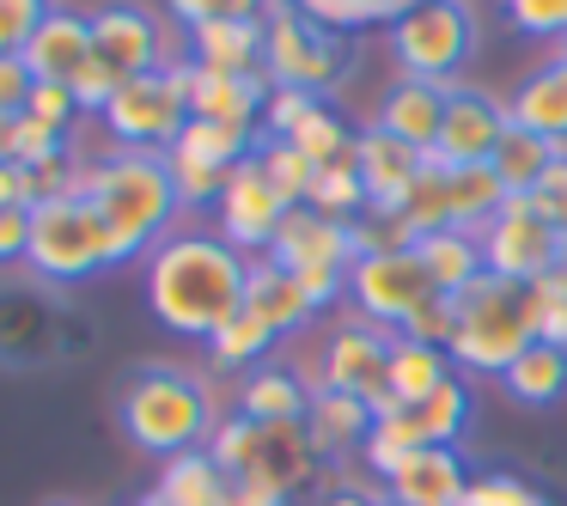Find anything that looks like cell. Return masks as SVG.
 <instances>
[{"label":"cell","mask_w":567,"mask_h":506,"mask_svg":"<svg viewBox=\"0 0 567 506\" xmlns=\"http://www.w3.org/2000/svg\"><path fill=\"white\" fill-rule=\"evenodd\" d=\"M245 281H250V257H238L208 226H177L141 262L147 311L184 342H208L220 323H233L245 311Z\"/></svg>","instance_id":"cell-1"},{"label":"cell","mask_w":567,"mask_h":506,"mask_svg":"<svg viewBox=\"0 0 567 506\" xmlns=\"http://www.w3.org/2000/svg\"><path fill=\"white\" fill-rule=\"evenodd\" d=\"M80 196L104 214V226L116 233L123 262H135V257L147 262V250L159 245V238H172L177 220H184V202H177V184H172L165 153L104 147L99 159L86 165Z\"/></svg>","instance_id":"cell-2"},{"label":"cell","mask_w":567,"mask_h":506,"mask_svg":"<svg viewBox=\"0 0 567 506\" xmlns=\"http://www.w3.org/2000/svg\"><path fill=\"white\" fill-rule=\"evenodd\" d=\"M116 421H123V433L153 457L202 452V445L214 440V427H220L208 384L177 372V366H141L135 379L123 384V396H116Z\"/></svg>","instance_id":"cell-3"},{"label":"cell","mask_w":567,"mask_h":506,"mask_svg":"<svg viewBox=\"0 0 567 506\" xmlns=\"http://www.w3.org/2000/svg\"><path fill=\"white\" fill-rule=\"evenodd\" d=\"M482 50L476 0H421L384 31L391 80H427V86H464V68Z\"/></svg>","instance_id":"cell-4"},{"label":"cell","mask_w":567,"mask_h":506,"mask_svg":"<svg viewBox=\"0 0 567 506\" xmlns=\"http://www.w3.org/2000/svg\"><path fill=\"white\" fill-rule=\"evenodd\" d=\"M25 269L50 287H80L99 275L123 269L116 233L104 226V214L86 196H55L43 208H31V257Z\"/></svg>","instance_id":"cell-5"},{"label":"cell","mask_w":567,"mask_h":506,"mask_svg":"<svg viewBox=\"0 0 567 506\" xmlns=\"http://www.w3.org/2000/svg\"><path fill=\"white\" fill-rule=\"evenodd\" d=\"M537 342L530 335V311H525V287L501 281V275H482L476 287L457 293V330H452V366L464 379H506L525 348Z\"/></svg>","instance_id":"cell-6"},{"label":"cell","mask_w":567,"mask_h":506,"mask_svg":"<svg viewBox=\"0 0 567 506\" xmlns=\"http://www.w3.org/2000/svg\"><path fill=\"white\" fill-rule=\"evenodd\" d=\"M262 31H269V50H262V74L269 86H293V92H311V99L330 104L336 92H348L360 55H354V38L342 31H323L318 19H306L299 7L275 0L262 13Z\"/></svg>","instance_id":"cell-7"},{"label":"cell","mask_w":567,"mask_h":506,"mask_svg":"<svg viewBox=\"0 0 567 506\" xmlns=\"http://www.w3.org/2000/svg\"><path fill=\"white\" fill-rule=\"evenodd\" d=\"M189 80H196L189 55L184 62L153 68V74H141V80H128V86L99 111V128L111 135V147L172 153V141L184 135V123H189Z\"/></svg>","instance_id":"cell-8"},{"label":"cell","mask_w":567,"mask_h":506,"mask_svg":"<svg viewBox=\"0 0 567 506\" xmlns=\"http://www.w3.org/2000/svg\"><path fill=\"white\" fill-rule=\"evenodd\" d=\"M275 262H281L287 275H299V287H306V299L323 311H336L348 299V275H354L360 250H354V226L330 220V214L318 208H293L281 220V233H275Z\"/></svg>","instance_id":"cell-9"},{"label":"cell","mask_w":567,"mask_h":506,"mask_svg":"<svg viewBox=\"0 0 567 506\" xmlns=\"http://www.w3.org/2000/svg\"><path fill=\"white\" fill-rule=\"evenodd\" d=\"M391 342H396L391 330H379V323L342 311L336 330L323 335V360H318V379L311 384H323V391H348V396H360L372 415H391V409H403L396 391H391V379H384V366H391Z\"/></svg>","instance_id":"cell-10"},{"label":"cell","mask_w":567,"mask_h":506,"mask_svg":"<svg viewBox=\"0 0 567 506\" xmlns=\"http://www.w3.org/2000/svg\"><path fill=\"white\" fill-rule=\"evenodd\" d=\"M476 238H482V262H488V275H501V281H513V287L543 281V275L561 269V257H567V238L543 220L530 196H506L501 214H494Z\"/></svg>","instance_id":"cell-11"},{"label":"cell","mask_w":567,"mask_h":506,"mask_svg":"<svg viewBox=\"0 0 567 506\" xmlns=\"http://www.w3.org/2000/svg\"><path fill=\"white\" fill-rule=\"evenodd\" d=\"M68 360V306L50 281H0V366Z\"/></svg>","instance_id":"cell-12"},{"label":"cell","mask_w":567,"mask_h":506,"mask_svg":"<svg viewBox=\"0 0 567 506\" xmlns=\"http://www.w3.org/2000/svg\"><path fill=\"white\" fill-rule=\"evenodd\" d=\"M172 19H159L141 0H111L92 13V62H104L116 80H141L165 62H184V50H172Z\"/></svg>","instance_id":"cell-13"},{"label":"cell","mask_w":567,"mask_h":506,"mask_svg":"<svg viewBox=\"0 0 567 506\" xmlns=\"http://www.w3.org/2000/svg\"><path fill=\"white\" fill-rule=\"evenodd\" d=\"M433 299V281L421 269L415 250H379V257H360L354 275H348V311L379 330L403 335V323L415 318Z\"/></svg>","instance_id":"cell-14"},{"label":"cell","mask_w":567,"mask_h":506,"mask_svg":"<svg viewBox=\"0 0 567 506\" xmlns=\"http://www.w3.org/2000/svg\"><path fill=\"white\" fill-rule=\"evenodd\" d=\"M287 214L293 208L269 189V177L257 172V159H245L233 172V184H226V196L214 202V233H220L238 257H269Z\"/></svg>","instance_id":"cell-15"},{"label":"cell","mask_w":567,"mask_h":506,"mask_svg":"<svg viewBox=\"0 0 567 506\" xmlns=\"http://www.w3.org/2000/svg\"><path fill=\"white\" fill-rule=\"evenodd\" d=\"M506 123H513L506 99H494L482 86H445V123H440L433 153L445 165H488L501 135H506Z\"/></svg>","instance_id":"cell-16"},{"label":"cell","mask_w":567,"mask_h":506,"mask_svg":"<svg viewBox=\"0 0 567 506\" xmlns=\"http://www.w3.org/2000/svg\"><path fill=\"white\" fill-rule=\"evenodd\" d=\"M238 476H262L281 494H293V500L311 494L323 482V457L311 445L306 421H257V440H250V457Z\"/></svg>","instance_id":"cell-17"},{"label":"cell","mask_w":567,"mask_h":506,"mask_svg":"<svg viewBox=\"0 0 567 506\" xmlns=\"http://www.w3.org/2000/svg\"><path fill=\"white\" fill-rule=\"evenodd\" d=\"M391 506H457L470 488V464L457 445H421L396 476L379 482Z\"/></svg>","instance_id":"cell-18"},{"label":"cell","mask_w":567,"mask_h":506,"mask_svg":"<svg viewBox=\"0 0 567 506\" xmlns=\"http://www.w3.org/2000/svg\"><path fill=\"white\" fill-rule=\"evenodd\" d=\"M354 165H360V184H367V202H372V208L403 214L409 189H415V177H421V153L403 147L396 135H384V128L360 123V135H354Z\"/></svg>","instance_id":"cell-19"},{"label":"cell","mask_w":567,"mask_h":506,"mask_svg":"<svg viewBox=\"0 0 567 506\" xmlns=\"http://www.w3.org/2000/svg\"><path fill=\"white\" fill-rule=\"evenodd\" d=\"M367 123L384 128V135H396L415 153H433L440 123H445V86H427V80H391V86L379 92V104H372Z\"/></svg>","instance_id":"cell-20"},{"label":"cell","mask_w":567,"mask_h":506,"mask_svg":"<svg viewBox=\"0 0 567 506\" xmlns=\"http://www.w3.org/2000/svg\"><path fill=\"white\" fill-rule=\"evenodd\" d=\"M262 104H269V74H202L196 68V80H189V116H202V123L262 135Z\"/></svg>","instance_id":"cell-21"},{"label":"cell","mask_w":567,"mask_h":506,"mask_svg":"<svg viewBox=\"0 0 567 506\" xmlns=\"http://www.w3.org/2000/svg\"><path fill=\"white\" fill-rule=\"evenodd\" d=\"M269 31L262 19H214L202 31H184V55L202 74H262Z\"/></svg>","instance_id":"cell-22"},{"label":"cell","mask_w":567,"mask_h":506,"mask_svg":"<svg viewBox=\"0 0 567 506\" xmlns=\"http://www.w3.org/2000/svg\"><path fill=\"white\" fill-rule=\"evenodd\" d=\"M92 62V13H74V7H55L38 25V38L25 43V68L38 80H55V86H74V74Z\"/></svg>","instance_id":"cell-23"},{"label":"cell","mask_w":567,"mask_h":506,"mask_svg":"<svg viewBox=\"0 0 567 506\" xmlns=\"http://www.w3.org/2000/svg\"><path fill=\"white\" fill-rule=\"evenodd\" d=\"M506 116H513V128H530V135H543L549 147H567V68L555 62V55L537 62L513 92H506Z\"/></svg>","instance_id":"cell-24"},{"label":"cell","mask_w":567,"mask_h":506,"mask_svg":"<svg viewBox=\"0 0 567 506\" xmlns=\"http://www.w3.org/2000/svg\"><path fill=\"white\" fill-rule=\"evenodd\" d=\"M245 306L269 323L275 335H299L306 323H318V306L306 299L299 275H287L275 257H250V281H245Z\"/></svg>","instance_id":"cell-25"},{"label":"cell","mask_w":567,"mask_h":506,"mask_svg":"<svg viewBox=\"0 0 567 506\" xmlns=\"http://www.w3.org/2000/svg\"><path fill=\"white\" fill-rule=\"evenodd\" d=\"M306 433L318 445L323 464H342L348 452H367V433H372V409L348 391H311V409H306Z\"/></svg>","instance_id":"cell-26"},{"label":"cell","mask_w":567,"mask_h":506,"mask_svg":"<svg viewBox=\"0 0 567 506\" xmlns=\"http://www.w3.org/2000/svg\"><path fill=\"white\" fill-rule=\"evenodd\" d=\"M311 391H318V384L299 379L293 366L262 360L257 372H245V379H238V415H250V421H306Z\"/></svg>","instance_id":"cell-27"},{"label":"cell","mask_w":567,"mask_h":506,"mask_svg":"<svg viewBox=\"0 0 567 506\" xmlns=\"http://www.w3.org/2000/svg\"><path fill=\"white\" fill-rule=\"evenodd\" d=\"M415 257H421V269H427L433 293H445V299H457L464 287H476L482 275H488L476 233H421L415 238Z\"/></svg>","instance_id":"cell-28"},{"label":"cell","mask_w":567,"mask_h":506,"mask_svg":"<svg viewBox=\"0 0 567 506\" xmlns=\"http://www.w3.org/2000/svg\"><path fill=\"white\" fill-rule=\"evenodd\" d=\"M501 391L513 396L518 409H555V403H567V348L530 342L525 354L506 366Z\"/></svg>","instance_id":"cell-29"},{"label":"cell","mask_w":567,"mask_h":506,"mask_svg":"<svg viewBox=\"0 0 567 506\" xmlns=\"http://www.w3.org/2000/svg\"><path fill=\"white\" fill-rule=\"evenodd\" d=\"M452 354L445 348H433V342H415V335H396L391 342V366H384V379H391V391H396V403L403 409H415V403H427L433 391H440L445 379H452Z\"/></svg>","instance_id":"cell-30"},{"label":"cell","mask_w":567,"mask_h":506,"mask_svg":"<svg viewBox=\"0 0 567 506\" xmlns=\"http://www.w3.org/2000/svg\"><path fill=\"white\" fill-rule=\"evenodd\" d=\"M226 488H233V476H226L220 464H214V452L202 445V452H184V457H165L159 464V500L165 506H226Z\"/></svg>","instance_id":"cell-31"},{"label":"cell","mask_w":567,"mask_h":506,"mask_svg":"<svg viewBox=\"0 0 567 506\" xmlns=\"http://www.w3.org/2000/svg\"><path fill=\"white\" fill-rule=\"evenodd\" d=\"M306 19H318L323 31H342V38H367V31H391L403 13H415L421 0H287Z\"/></svg>","instance_id":"cell-32"},{"label":"cell","mask_w":567,"mask_h":506,"mask_svg":"<svg viewBox=\"0 0 567 506\" xmlns=\"http://www.w3.org/2000/svg\"><path fill=\"white\" fill-rule=\"evenodd\" d=\"M257 141L262 135H250V128H226V123H202V116H189L184 135L172 141V153L177 159L208 165V172H238V165L257 153Z\"/></svg>","instance_id":"cell-33"},{"label":"cell","mask_w":567,"mask_h":506,"mask_svg":"<svg viewBox=\"0 0 567 506\" xmlns=\"http://www.w3.org/2000/svg\"><path fill=\"white\" fill-rule=\"evenodd\" d=\"M555 153L561 147H549L543 135H530V128H513L506 123V135H501V147H494V177H501V189L506 196H530V189L543 184V172L555 165Z\"/></svg>","instance_id":"cell-34"},{"label":"cell","mask_w":567,"mask_h":506,"mask_svg":"<svg viewBox=\"0 0 567 506\" xmlns=\"http://www.w3.org/2000/svg\"><path fill=\"white\" fill-rule=\"evenodd\" d=\"M427 445V427H421V415L415 409H391V415H372V433H367V469L372 476H396V469L409 464V457Z\"/></svg>","instance_id":"cell-35"},{"label":"cell","mask_w":567,"mask_h":506,"mask_svg":"<svg viewBox=\"0 0 567 506\" xmlns=\"http://www.w3.org/2000/svg\"><path fill=\"white\" fill-rule=\"evenodd\" d=\"M275 342H281V335H275L269 323L245 306L233 323H220V330L208 335V360H214V372H257L262 360H269Z\"/></svg>","instance_id":"cell-36"},{"label":"cell","mask_w":567,"mask_h":506,"mask_svg":"<svg viewBox=\"0 0 567 506\" xmlns=\"http://www.w3.org/2000/svg\"><path fill=\"white\" fill-rule=\"evenodd\" d=\"M415 415H421V427H427V445H464L470 421H476V384H470L464 372H452L427 403H415Z\"/></svg>","instance_id":"cell-37"},{"label":"cell","mask_w":567,"mask_h":506,"mask_svg":"<svg viewBox=\"0 0 567 506\" xmlns=\"http://www.w3.org/2000/svg\"><path fill=\"white\" fill-rule=\"evenodd\" d=\"M250 159H257V172L269 177V189L287 202V208H306V202H311V184H318V165H311L306 153L293 147V141H269V135H262Z\"/></svg>","instance_id":"cell-38"},{"label":"cell","mask_w":567,"mask_h":506,"mask_svg":"<svg viewBox=\"0 0 567 506\" xmlns=\"http://www.w3.org/2000/svg\"><path fill=\"white\" fill-rule=\"evenodd\" d=\"M354 135H360V128H348V116L336 111V104H318V111H311L306 123H299L293 135H287V141H293V147H299V153H306V159L323 172V165L354 159Z\"/></svg>","instance_id":"cell-39"},{"label":"cell","mask_w":567,"mask_h":506,"mask_svg":"<svg viewBox=\"0 0 567 506\" xmlns=\"http://www.w3.org/2000/svg\"><path fill=\"white\" fill-rule=\"evenodd\" d=\"M306 208H318V214H330V220L354 226L360 214L372 208V202H367V184H360V165H354V159L323 165L318 184H311V202H306Z\"/></svg>","instance_id":"cell-40"},{"label":"cell","mask_w":567,"mask_h":506,"mask_svg":"<svg viewBox=\"0 0 567 506\" xmlns=\"http://www.w3.org/2000/svg\"><path fill=\"white\" fill-rule=\"evenodd\" d=\"M525 311H530V335H537V342L567 348V269H549L543 281H530Z\"/></svg>","instance_id":"cell-41"},{"label":"cell","mask_w":567,"mask_h":506,"mask_svg":"<svg viewBox=\"0 0 567 506\" xmlns=\"http://www.w3.org/2000/svg\"><path fill=\"white\" fill-rule=\"evenodd\" d=\"M457 506H555V500L537 482L513 476V469H482V476H470V488Z\"/></svg>","instance_id":"cell-42"},{"label":"cell","mask_w":567,"mask_h":506,"mask_svg":"<svg viewBox=\"0 0 567 506\" xmlns=\"http://www.w3.org/2000/svg\"><path fill=\"white\" fill-rule=\"evenodd\" d=\"M501 19L530 43H561L567 38V0H501Z\"/></svg>","instance_id":"cell-43"},{"label":"cell","mask_w":567,"mask_h":506,"mask_svg":"<svg viewBox=\"0 0 567 506\" xmlns=\"http://www.w3.org/2000/svg\"><path fill=\"white\" fill-rule=\"evenodd\" d=\"M25 116H31L38 128H50V135L74 141V135H80V123H86V104L74 99V86H55V80H38V92H31Z\"/></svg>","instance_id":"cell-44"},{"label":"cell","mask_w":567,"mask_h":506,"mask_svg":"<svg viewBox=\"0 0 567 506\" xmlns=\"http://www.w3.org/2000/svg\"><path fill=\"white\" fill-rule=\"evenodd\" d=\"M275 0H165V19L177 31H202L214 19H262Z\"/></svg>","instance_id":"cell-45"},{"label":"cell","mask_w":567,"mask_h":506,"mask_svg":"<svg viewBox=\"0 0 567 506\" xmlns=\"http://www.w3.org/2000/svg\"><path fill=\"white\" fill-rule=\"evenodd\" d=\"M165 165H172V184H177V202H184V208H214V202L226 196V184H233V172H208V165L177 159V153H165Z\"/></svg>","instance_id":"cell-46"},{"label":"cell","mask_w":567,"mask_h":506,"mask_svg":"<svg viewBox=\"0 0 567 506\" xmlns=\"http://www.w3.org/2000/svg\"><path fill=\"white\" fill-rule=\"evenodd\" d=\"M55 13V0H0V55H25L38 25Z\"/></svg>","instance_id":"cell-47"},{"label":"cell","mask_w":567,"mask_h":506,"mask_svg":"<svg viewBox=\"0 0 567 506\" xmlns=\"http://www.w3.org/2000/svg\"><path fill=\"white\" fill-rule=\"evenodd\" d=\"M323 99H311V92H293V86H269V104H262V135L269 141H287L299 123H306L311 111H318Z\"/></svg>","instance_id":"cell-48"},{"label":"cell","mask_w":567,"mask_h":506,"mask_svg":"<svg viewBox=\"0 0 567 506\" xmlns=\"http://www.w3.org/2000/svg\"><path fill=\"white\" fill-rule=\"evenodd\" d=\"M452 330H457V299L433 293L427 306L415 311V318L403 323V335H415V342H433V348H452Z\"/></svg>","instance_id":"cell-49"},{"label":"cell","mask_w":567,"mask_h":506,"mask_svg":"<svg viewBox=\"0 0 567 506\" xmlns=\"http://www.w3.org/2000/svg\"><path fill=\"white\" fill-rule=\"evenodd\" d=\"M68 147H74V141H62V135H50V128H38L31 116H19V141H13V165H19V172H38V165L62 159Z\"/></svg>","instance_id":"cell-50"},{"label":"cell","mask_w":567,"mask_h":506,"mask_svg":"<svg viewBox=\"0 0 567 506\" xmlns=\"http://www.w3.org/2000/svg\"><path fill=\"white\" fill-rule=\"evenodd\" d=\"M530 202H537V214H543V220H549L555 233L567 238V147L555 153V165L543 172V184L530 189Z\"/></svg>","instance_id":"cell-51"},{"label":"cell","mask_w":567,"mask_h":506,"mask_svg":"<svg viewBox=\"0 0 567 506\" xmlns=\"http://www.w3.org/2000/svg\"><path fill=\"white\" fill-rule=\"evenodd\" d=\"M38 74L25 68V55H0V116H25Z\"/></svg>","instance_id":"cell-52"},{"label":"cell","mask_w":567,"mask_h":506,"mask_svg":"<svg viewBox=\"0 0 567 506\" xmlns=\"http://www.w3.org/2000/svg\"><path fill=\"white\" fill-rule=\"evenodd\" d=\"M31 257V208H0V269Z\"/></svg>","instance_id":"cell-53"},{"label":"cell","mask_w":567,"mask_h":506,"mask_svg":"<svg viewBox=\"0 0 567 506\" xmlns=\"http://www.w3.org/2000/svg\"><path fill=\"white\" fill-rule=\"evenodd\" d=\"M226 506H293V494H281L275 482H262V476H233Z\"/></svg>","instance_id":"cell-54"},{"label":"cell","mask_w":567,"mask_h":506,"mask_svg":"<svg viewBox=\"0 0 567 506\" xmlns=\"http://www.w3.org/2000/svg\"><path fill=\"white\" fill-rule=\"evenodd\" d=\"M318 506H384V488H348V482H336Z\"/></svg>","instance_id":"cell-55"},{"label":"cell","mask_w":567,"mask_h":506,"mask_svg":"<svg viewBox=\"0 0 567 506\" xmlns=\"http://www.w3.org/2000/svg\"><path fill=\"white\" fill-rule=\"evenodd\" d=\"M13 141H19V116H0V165H13Z\"/></svg>","instance_id":"cell-56"},{"label":"cell","mask_w":567,"mask_h":506,"mask_svg":"<svg viewBox=\"0 0 567 506\" xmlns=\"http://www.w3.org/2000/svg\"><path fill=\"white\" fill-rule=\"evenodd\" d=\"M0 208H19V172L0 165Z\"/></svg>","instance_id":"cell-57"},{"label":"cell","mask_w":567,"mask_h":506,"mask_svg":"<svg viewBox=\"0 0 567 506\" xmlns=\"http://www.w3.org/2000/svg\"><path fill=\"white\" fill-rule=\"evenodd\" d=\"M555 62H561V68H567V38H561V43H555Z\"/></svg>","instance_id":"cell-58"},{"label":"cell","mask_w":567,"mask_h":506,"mask_svg":"<svg viewBox=\"0 0 567 506\" xmlns=\"http://www.w3.org/2000/svg\"><path fill=\"white\" fill-rule=\"evenodd\" d=\"M561 269H567V257H561Z\"/></svg>","instance_id":"cell-59"}]
</instances>
